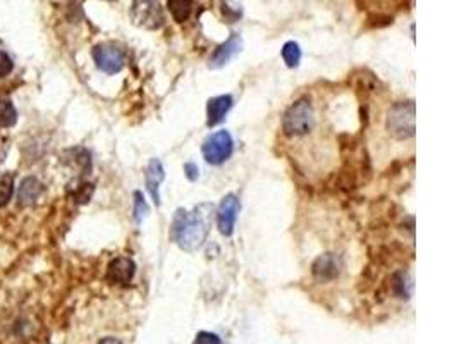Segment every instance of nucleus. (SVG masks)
Returning a JSON list of instances; mask_svg holds the SVG:
<instances>
[{"label":"nucleus","mask_w":459,"mask_h":344,"mask_svg":"<svg viewBox=\"0 0 459 344\" xmlns=\"http://www.w3.org/2000/svg\"><path fill=\"white\" fill-rule=\"evenodd\" d=\"M240 208H241L240 198H237L234 193L226 194V197L222 198L219 208H217V228H219L222 236L229 237L234 234Z\"/></svg>","instance_id":"obj_7"},{"label":"nucleus","mask_w":459,"mask_h":344,"mask_svg":"<svg viewBox=\"0 0 459 344\" xmlns=\"http://www.w3.org/2000/svg\"><path fill=\"white\" fill-rule=\"evenodd\" d=\"M12 67H14L12 59H10L6 52H0V78H6L7 74H10Z\"/></svg>","instance_id":"obj_21"},{"label":"nucleus","mask_w":459,"mask_h":344,"mask_svg":"<svg viewBox=\"0 0 459 344\" xmlns=\"http://www.w3.org/2000/svg\"><path fill=\"white\" fill-rule=\"evenodd\" d=\"M91 193H93V184L83 183L78 186V190L74 191L73 197L78 203H87V201L91 198Z\"/></svg>","instance_id":"obj_20"},{"label":"nucleus","mask_w":459,"mask_h":344,"mask_svg":"<svg viewBox=\"0 0 459 344\" xmlns=\"http://www.w3.org/2000/svg\"><path fill=\"white\" fill-rule=\"evenodd\" d=\"M184 174H186L188 179L193 183V181H197L198 177H200V169H198V165L193 164V162H186V164H184Z\"/></svg>","instance_id":"obj_23"},{"label":"nucleus","mask_w":459,"mask_h":344,"mask_svg":"<svg viewBox=\"0 0 459 344\" xmlns=\"http://www.w3.org/2000/svg\"><path fill=\"white\" fill-rule=\"evenodd\" d=\"M17 123V112L10 100H0V127H12Z\"/></svg>","instance_id":"obj_17"},{"label":"nucleus","mask_w":459,"mask_h":344,"mask_svg":"<svg viewBox=\"0 0 459 344\" xmlns=\"http://www.w3.org/2000/svg\"><path fill=\"white\" fill-rule=\"evenodd\" d=\"M416 105L413 100L397 102L389 109L386 117V129L394 140H409L416 134Z\"/></svg>","instance_id":"obj_3"},{"label":"nucleus","mask_w":459,"mask_h":344,"mask_svg":"<svg viewBox=\"0 0 459 344\" xmlns=\"http://www.w3.org/2000/svg\"><path fill=\"white\" fill-rule=\"evenodd\" d=\"M167 6L176 23H184L193 12V0H167Z\"/></svg>","instance_id":"obj_15"},{"label":"nucleus","mask_w":459,"mask_h":344,"mask_svg":"<svg viewBox=\"0 0 459 344\" xmlns=\"http://www.w3.org/2000/svg\"><path fill=\"white\" fill-rule=\"evenodd\" d=\"M148 214H150V207H148L143 193H141V191H134V219H136L138 224H141Z\"/></svg>","instance_id":"obj_19"},{"label":"nucleus","mask_w":459,"mask_h":344,"mask_svg":"<svg viewBox=\"0 0 459 344\" xmlns=\"http://www.w3.org/2000/svg\"><path fill=\"white\" fill-rule=\"evenodd\" d=\"M241 51H243V38L240 37V33H233L224 44H220L212 52L208 59V67L210 69H220V67L227 66L231 60H234L241 54Z\"/></svg>","instance_id":"obj_9"},{"label":"nucleus","mask_w":459,"mask_h":344,"mask_svg":"<svg viewBox=\"0 0 459 344\" xmlns=\"http://www.w3.org/2000/svg\"><path fill=\"white\" fill-rule=\"evenodd\" d=\"M14 191V176L10 172L3 174L0 177V207H6L9 200L12 198Z\"/></svg>","instance_id":"obj_18"},{"label":"nucleus","mask_w":459,"mask_h":344,"mask_svg":"<svg viewBox=\"0 0 459 344\" xmlns=\"http://www.w3.org/2000/svg\"><path fill=\"white\" fill-rule=\"evenodd\" d=\"M165 179V169L159 159H152L147 165L145 172V183H147L148 193L152 194V200L156 207H160V184Z\"/></svg>","instance_id":"obj_12"},{"label":"nucleus","mask_w":459,"mask_h":344,"mask_svg":"<svg viewBox=\"0 0 459 344\" xmlns=\"http://www.w3.org/2000/svg\"><path fill=\"white\" fill-rule=\"evenodd\" d=\"M44 193V184L37 179V177H26L21 183L19 193H17V200H19L21 207H30V205L37 203L40 194Z\"/></svg>","instance_id":"obj_13"},{"label":"nucleus","mask_w":459,"mask_h":344,"mask_svg":"<svg viewBox=\"0 0 459 344\" xmlns=\"http://www.w3.org/2000/svg\"><path fill=\"white\" fill-rule=\"evenodd\" d=\"M91 57L95 60V66L109 76L120 73L126 66V51L117 44L95 45Z\"/></svg>","instance_id":"obj_6"},{"label":"nucleus","mask_w":459,"mask_h":344,"mask_svg":"<svg viewBox=\"0 0 459 344\" xmlns=\"http://www.w3.org/2000/svg\"><path fill=\"white\" fill-rule=\"evenodd\" d=\"M201 154L210 165H222L234 154V140L229 131L222 129L206 136L201 145Z\"/></svg>","instance_id":"obj_5"},{"label":"nucleus","mask_w":459,"mask_h":344,"mask_svg":"<svg viewBox=\"0 0 459 344\" xmlns=\"http://www.w3.org/2000/svg\"><path fill=\"white\" fill-rule=\"evenodd\" d=\"M195 343H197V344H204V343H215V344H219V343H222V339H220L217 334H212V332L201 331V332H198L197 338H195Z\"/></svg>","instance_id":"obj_22"},{"label":"nucleus","mask_w":459,"mask_h":344,"mask_svg":"<svg viewBox=\"0 0 459 344\" xmlns=\"http://www.w3.org/2000/svg\"><path fill=\"white\" fill-rule=\"evenodd\" d=\"M136 274V264L127 257L114 258L107 269V281L112 284H129Z\"/></svg>","instance_id":"obj_10"},{"label":"nucleus","mask_w":459,"mask_h":344,"mask_svg":"<svg viewBox=\"0 0 459 344\" xmlns=\"http://www.w3.org/2000/svg\"><path fill=\"white\" fill-rule=\"evenodd\" d=\"M129 17L134 26L148 31H156L165 24V12L160 0H133Z\"/></svg>","instance_id":"obj_4"},{"label":"nucleus","mask_w":459,"mask_h":344,"mask_svg":"<svg viewBox=\"0 0 459 344\" xmlns=\"http://www.w3.org/2000/svg\"><path fill=\"white\" fill-rule=\"evenodd\" d=\"M212 214L213 205L210 203L198 205L193 208V212H188L186 208H177L169 230L170 241H174L181 250L188 253L200 250L212 228Z\"/></svg>","instance_id":"obj_1"},{"label":"nucleus","mask_w":459,"mask_h":344,"mask_svg":"<svg viewBox=\"0 0 459 344\" xmlns=\"http://www.w3.org/2000/svg\"><path fill=\"white\" fill-rule=\"evenodd\" d=\"M343 271V258L336 253H323L313 260L312 275L316 282H330L339 278Z\"/></svg>","instance_id":"obj_8"},{"label":"nucleus","mask_w":459,"mask_h":344,"mask_svg":"<svg viewBox=\"0 0 459 344\" xmlns=\"http://www.w3.org/2000/svg\"><path fill=\"white\" fill-rule=\"evenodd\" d=\"M315 127V111L308 98L294 102L282 116V131L287 138H303Z\"/></svg>","instance_id":"obj_2"},{"label":"nucleus","mask_w":459,"mask_h":344,"mask_svg":"<svg viewBox=\"0 0 459 344\" xmlns=\"http://www.w3.org/2000/svg\"><path fill=\"white\" fill-rule=\"evenodd\" d=\"M233 105L234 98L231 95H217V97L210 98L208 104H206V126L215 127L220 123H224Z\"/></svg>","instance_id":"obj_11"},{"label":"nucleus","mask_w":459,"mask_h":344,"mask_svg":"<svg viewBox=\"0 0 459 344\" xmlns=\"http://www.w3.org/2000/svg\"><path fill=\"white\" fill-rule=\"evenodd\" d=\"M393 289L397 298L401 300H409L413 294V278L406 271H399L393 278Z\"/></svg>","instance_id":"obj_14"},{"label":"nucleus","mask_w":459,"mask_h":344,"mask_svg":"<svg viewBox=\"0 0 459 344\" xmlns=\"http://www.w3.org/2000/svg\"><path fill=\"white\" fill-rule=\"evenodd\" d=\"M280 54H282V60L286 62V66L289 67V69H294V67L300 66L301 57H303V52H301L300 45H298L296 42H286Z\"/></svg>","instance_id":"obj_16"},{"label":"nucleus","mask_w":459,"mask_h":344,"mask_svg":"<svg viewBox=\"0 0 459 344\" xmlns=\"http://www.w3.org/2000/svg\"><path fill=\"white\" fill-rule=\"evenodd\" d=\"M100 343H123V341L116 338H107V339H100Z\"/></svg>","instance_id":"obj_24"}]
</instances>
